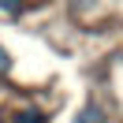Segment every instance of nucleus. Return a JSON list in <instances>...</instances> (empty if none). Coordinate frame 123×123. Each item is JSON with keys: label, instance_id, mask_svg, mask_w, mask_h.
I'll list each match as a JSON object with an SVG mask.
<instances>
[{"label": "nucleus", "instance_id": "f257e3e1", "mask_svg": "<svg viewBox=\"0 0 123 123\" xmlns=\"http://www.w3.org/2000/svg\"><path fill=\"white\" fill-rule=\"evenodd\" d=\"M75 123H108V112H105L101 105H93V101H90V105L75 116Z\"/></svg>", "mask_w": 123, "mask_h": 123}, {"label": "nucleus", "instance_id": "f03ea898", "mask_svg": "<svg viewBox=\"0 0 123 123\" xmlns=\"http://www.w3.org/2000/svg\"><path fill=\"white\" fill-rule=\"evenodd\" d=\"M11 123H49V116L41 112V108H23V112L11 116Z\"/></svg>", "mask_w": 123, "mask_h": 123}, {"label": "nucleus", "instance_id": "7ed1b4c3", "mask_svg": "<svg viewBox=\"0 0 123 123\" xmlns=\"http://www.w3.org/2000/svg\"><path fill=\"white\" fill-rule=\"evenodd\" d=\"M8 71H11V52L0 49V75H8Z\"/></svg>", "mask_w": 123, "mask_h": 123}]
</instances>
